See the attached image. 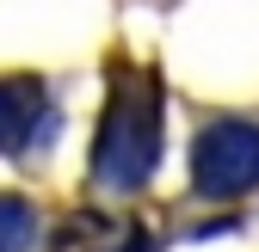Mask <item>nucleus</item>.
Wrapping results in <instances>:
<instances>
[{
  "label": "nucleus",
  "instance_id": "nucleus-1",
  "mask_svg": "<svg viewBox=\"0 0 259 252\" xmlns=\"http://www.w3.org/2000/svg\"><path fill=\"white\" fill-rule=\"evenodd\" d=\"M160 160V92L136 86V92H117L105 123H99V148H93V172H99L111 191H136L148 184Z\"/></svg>",
  "mask_w": 259,
  "mask_h": 252
},
{
  "label": "nucleus",
  "instance_id": "nucleus-2",
  "mask_svg": "<svg viewBox=\"0 0 259 252\" xmlns=\"http://www.w3.org/2000/svg\"><path fill=\"white\" fill-rule=\"evenodd\" d=\"M191 184H198V197H210V203L247 197L259 184V123H247V117L204 123L198 142H191Z\"/></svg>",
  "mask_w": 259,
  "mask_h": 252
},
{
  "label": "nucleus",
  "instance_id": "nucleus-3",
  "mask_svg": "<svg viewBox=\"0 0 259 252\" xmlns=\"http://www.w3.org/2000/svg\"><path fill=\"white\" fill-rule=\"evenodd\" d=\"M50 130V92L37 74H0V154H19Z\"/></svg>",
  "mask_w": 259,
  "mask_h": 252
},
{
  "label": "nucleus",
  "instance_id": "nucleus-4",
  "mask_svg": "<svg viewBox=\"0 0 259 252\" xmlns=\"http://www.w3.org/2000/svg\"><path fill=\"white\" fill-rule=\"evenodd\" d=\"M37 240V209L25 197H0V252H31Z\"/></svg>",
  "mask_w": 259,
  "mask_h": 252
}]
</instances>
